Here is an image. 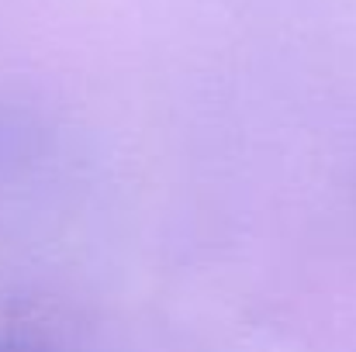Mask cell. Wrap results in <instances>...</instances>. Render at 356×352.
Wrapping results in <instances>:
<instances>
[{
	"label": "cell",
	"mask_w": 356,
	"mask_h": 352,
	"mask_svg": "<svg viewBox=\"0 0 356 352\" xmlns=\"http://www.w3.org/2000/svg\"><path fill=\"white\" fill-rule=\"evenodd\" d=\"M0 352H10V349H0Z\"/></svg>",
	"instance_id": "cell-1"
}]
</instances>
